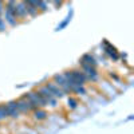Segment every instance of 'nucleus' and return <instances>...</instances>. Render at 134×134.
Masks as SVG:
<instances>
[{"label": "nucleus", "mask_w": 134, "mask_h": 134, "mask_svg": "<svg viewBox=\"0 0 134 134\" xmlns=\"http://www.w3.org/2000/svg\"><path fill=\"white\" fill-rule=\"evenodd\" d=\"M31 117H32L34 121H36V122L46 121V119L48 118V111H47V109H38V110H35V111H32Z\"/></svg>", "instance_id": "11"}, {"label": "nucleus", "mask_w": 134, "mask_h": 134, "mask_svg": "<svg viewBox=\"0 0 134 134\" xmlns=\"http://www.w3.org/2000/svg\"><path fill=\"white\" fill-rule=\"evenodd\" d=\"M78 69H81L83 71V74L87 78L88 83L95 85L99 79H100V72L98 71L97 67H91V66H85V64H78Z\"/></svg>", "instance_id": "3"}, {"label": "nucleus", "mask_w": 134, "mask_h": 134, "mask_svg": "<svg viewBox=\"0 0 134 134\" xmlns=\"http://www.w3.org/2000/svg\"><path fill=\"white\" fill-rule=\"evenodd\" d=\"M99 88V91L102 93V95H107V97H114L118 94V90L113 86V83H111L110 81H102L99 79L97 83H95Z\"/></svg>", "instance_id": "5"}, {"label": "nucleus", "mask_w": 134, "mask_h": 134, "mask_svg": "<svg viewBox=\"0 0 134 134\" xmlns=\"http://www.w3.org/2000/svg\"><path fill=\"white\" fill-rule=\"evenodd\" d=\"M51 81L57 85L60 90L69 97V95H71V88H70V85L67 83V81H66V78L63 76V74L62 72H58V74H55V75H52V78H51Z\"/></svg>", "instance_id": "6"}, {"label": "nucleus", "mask_w": 134, "mask_h": 134, "mask_svg": "<svg viewBox=\"0 0 134 134\" xmlns=\"http://www.w3.org/2000/svg\"><path fill=\"white\" fill-rule=\"evenodd\" d=\"M70 18H71V15H69V16H67V19H66V20L63 21V23H62L60 26H58V28H57V31H60L62 28H64V27H66L67 24H69V21H70Z\"/></svg>", "instance_id": "19"}, {"label": "nucleus", "mask_w": 134, "mask_h": 134, "mask_svg": "<svg viewBox=\"0 0 134 134\" xmlns=\"http://www.w3.org/2000/svg\"><path fill=\"white\" fill-rule=\"evenodd\" d=\"M78 64H85V66H91V67H97L98 69V62L95 59V57L91 54V52H86L83 54L79 62H78Z\"/></svg>", "instance_id": "10"}, {"label": "nucleus", "mask_w": 134, "mask_h": 134, "mask_svg": "<svg viewBox=\"0 0 134 134\" xmlns=\"http://www.w3.org/2000/svg\"><path fill=\"white\" fill-rule=\"evenodd\" d=\"M24 5H26V11H27L28 18H36L39 15V11L36 8L35 2H24Z\"/></svg>", "instance_id": "13"}, {"label": "nucleus", "mask_w": 134, "mask_h": 134, "mask_svg": "<svg viewBox=\"0 0 134 134\" xmlns=\"http://www.w3.org/2000/svg\"><path fill=\"white\" fill-rule=\"evenodd\" d=\"M71 76H72V79L74 82L78 85V86H86L88 82H87V78L86 75L83 74V71L81 69H78V67H74V69H69Z\"/></svg>", "instance_id": "7"}, {"label": "nucleus", "mask_w": 134, "mask_h": 134, "mask_svg": "<svg viewBox=\"0 0 134 134\" xmlns=\"http://www.w3.org/2000/svg\"><path fill=\"white\" fill-rule=\"evenodd\" d=\"M67 98V102H66V106L69 110H76L78 106H79V100H78V98L75 95H69V97H66Z\"/></svg>", "instance_id": "15"}, {"label": "nucleus", "mask_w": 134, "mask_h": 134, "mask_svg": "<svg viewBox=\"0 0 134 134\" xmlns=\"http://www.w3.org/2000/svg\"><path fill=\"white\" fill-rule=\"evenodd\" d=\"M43 85L48 88V91L54 95V98H57L58 100H60V99H63V98H66V97H67V95H66V94H64V93H63V91H62L60 88H59L57 85H55L51 79H50V81H47L46 83H43Z\"/></svg>", "instance_id": "8"}, {"label": "nucleus", "mask_w": 134, "mask_h": 134, "mask_svg": "<svg viewBox=\"0 0 134 134\" xmlns=\"http://www.w3.org/2000/svg\"><path fill=\"white\" fill-rule=\"evenodd\" d=\"M50 4H52V5H55L57 8H60L63 4H64V2H51Z\"/></svg>", "instance_id": "21"}, {"label": "nucleus", "mask_w": 134, "mask_h": 134, "mask_svg": "<svg viewBox=\"0 0 134 134\" xmlns=\"http://www.w3.org/2000/svg\"><path fill=\"white\" fill-rule=\"evenodd\" d=\"M7 119L9 118H8V111H7L5 103H0V122L7 121Z\"/></svg>", "instance_id": "17"}, {"label": "nucleus", "mask_w": 134, "mask_h": 134, "mask_svg": "<svg viewBox=\"0 0 134 134\" xmlns=\"http://www.w3.org/2000/svg\"><path fill=\"white\" fill-rule=\"evenodd\" d=\"M35 4H36V8L39 11V14L40 12H47L48 7H50V3H47V2H35Z\"/></svg>", "instance_id": "18"}, {"label": "nucleus", "mask_w": 134, "mask_h": 134, "mask_svg": "<svg viewBox=\"0 0 134 134\" xmlns=\"http://www.w3.org/2000/svg\"><path fill=\"white\" fill-rule=\"evenodd\" d=\"M4 14V2H0V16H3Z\"/></svg>", "instance_id": "22"}, {"label": "nucleus", "mask_w": 134, "mask_h": 134, "mask_svg": "<svg viewBox=\"0 0 134 134\" xmlns=\"http://www.w3.org/2000/svg\"><path fill=\"white\" fill-rule=\"evenodd\" d=\"M5 107H7V111H8V118L14 119V121L20 119V113L18 111V107H16V102H15V99L5 102Z\"/></svg>", "instance_id": "9"}, {"label": "nucleus", "mask_w": 134, "mask_h": 134, "mask_svg": "<svg viewBox=\"0 0 134 134\" xmlns=\"http://www.w3.org/2000/svg\"><path fill=\"white\" fill-rule=\"evenodd\" d=\"M102 48H103L105 55H106L109 59H111L113 62H118V60H119V51H118L117 47L113 46V44H111L107 39H103V40H102Z\"/></svg>", "instance_id": "4"}, {"label": "nucleus", "mask_w": 134, "mask_h": 134, "mask_svg": "<svg viewBox=\"0 0 134 134\" xmlns=\"http://www.w3.org/2000/svg\"><path fill=\"white\" fill-rule=\"evenodd\" d=\"M35 90L44 98V100L47 102V107H51V109H57L59 106V100L57 98H54V95L48 91V88L44 86V85H39L38 87H35Z\"/></svg>", "instance_id": "1"}, {"label": "nucleus", "mask_w": 134, "mask_h": 134, "mask_svg": "<svg viewBox=\"0 0 134 134\" xmlns=\"http://www.w3.org/2000/svg\"><path fill=\"white\" fill-rule=\"evenodd\" d=\"M15 102H16V107H18V111L20 113V115L21 114H27L28 115V114L32 113V111L40 109V107L35 106L34 103H31L30 100H27L23 95H21L20 98H18V99H15Z\"/></svg>", "instance_id": "2"}, {"label": "nucleus", "mask_w": 134, "mask_h": 134, "mask_svg": "<svg viewBox=\"0 0 134 134\" xmlns=\"http://www.w3.org/2000/svg\"><path fill=\"white\" fill-rule=\"evenodd\" d=\"M28 18L24 2H16V19L18 20H26Z\"/></svg>", "instance_id": "12"}, {"label": "nucleus", "mask_w": 134, "mask_h": 134, "mask_svg": "<svg viewBox=\"0 0 134 134\" xmlns=\"http://www.w3.org/2000/svg\"><path fill=\"white\" fill-rule=\"evenodd\" d=\"M7 30V24H5V21L3 19V16H0V32H3Z\"/></svg>", "instance_id": "20"}, {"label": "nucleus", "mask_w": 134, "mask_h": 134, "mask_svg": "<svg viewBox=\"0 0 134 134\" xmlns=\"http://www.w3.org/2000/svg\"><path fill=\"white\" fill-rule=\"evenodd\" d=\"M3 19L5 21V24H8L9 27H15V26L19 24V20L16 19V16L14 14L8 12V11H5V9H4V14H3Z\"/></svg>", "instance_id": "14"}, {"label": "nucleus", "mask_w": 134, "mask_h": 134, "mask_svg": "<svg viewBox=\"0 0 134 134\" xmlns=\"http://www.w3.org/2000/svg\"><path fill=\"white\" fill-rule=\"evenodd\" d=\"M107 78L110 79V82L113 83V86H114V87H115V85H117V83L122 82V78H121L115 71H109V72H107Z\"/></svg>", "instance_id": "16"}]
</instances>
